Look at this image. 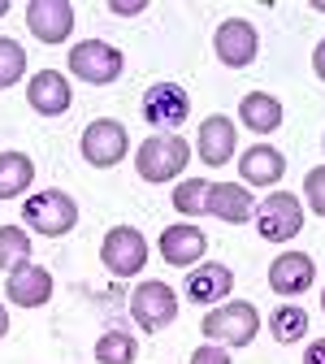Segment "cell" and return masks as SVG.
Segmentation results:
<instances>
[{"mask_svg": "<svg viewBox=\"0 0 325 364\" xmlns=\"http://www.w3.org/2000/svg\"><path fill=\"white\" fill-rule=\"evenodd\" d=\"M26 100H31V109H35L39 117H61V113L70 109V100H74V91H70V82L61 78V70H39V74H31V82H26Z\"/></svg>", "mask_w": 325, "mask_h": 364, "instance_id": "4fadbf2b", "label": "cell"}, {"mask_svg": "<svg viewBox=\"0 0 325 364\" xmlns=\"http://www.w3.org/2000/svg\"><path fill=\"white\" fill-rule=\"evenodd\" d=\"M235 148H239V134H235V122L225 113H213L208 122H200V156H204V165L235 161Z\"/></svg>", "mask_w": 325, "mask_h": 364, "instance_id": "ac0fdd59", "label": "cell"}, {"mask_svg": "<svg viewBox=\"0 0 325 364\" xmlns=\"http://www.w3.org/2000/svg\"><path fill=\"white\" fill-rule=\"evenodd\" d=\"M269 334H273L277 343H299V338L308 334V312H304L299 304H282V308L269 316Z\"/></svg>", "mask_w": 325, "mask_h": 364, "instance_id": "7402d4cb", "label": "cell"}, {"mask_svg": "<svg viewBox=\"0 0 325 364\" xmlns=\"http://www.w3.org/2000/svg\"><path fill=\"white\" fill-rule=\"evenodd\" d=\"M208 187L213 182H204V178H187V182H178L174 187V208L182 213V217H200V213H208Z\"/></svg>", "mask_w": 325, "mask_h": 364, "instance_id": "cb8c5ba5", "label": "cell"}, {"mask_svg": "<svg viewBox=\"0 0 325 364\" xmlns=\"http://www.w3.org/2000/svg\"><path fill=\"white\" fill-rule=\"evenodd\" d=\"M321 312H325V295H321Z\"/></svg>", "mask_w": 325, "mask_h": 364, "instance_id": "836d02e7", "label": "cell"}, {"mask_svg": "<svg viewBox=\"0 0 325 364\" xmlns=\"http://www.w3.org/2000/svg\"><path fill=\"white\" fill-rule=\"evenodd\" d=\"M9 14V0H0V18H5Z\"/></svg>", "mask_w": 325, "mask_h": 364, "instance_id": "d6a6232c", "label": "cell"}, {"mask_svg": "<svg viewBox=\"0 0 325 364\" xmlns=\"http://www.w3.org/2000/svg\"><path fill=\"white\" fill-rule=\"evenodd\" d=\"M9 334V312H5V304H0V338Z\"/></svg>", "mask_w": 325, "mask_h": 364, "instance_id": "1f68e13d", "label": "cell"}, {"mask_svg": "<svg viewBox=\"0 0 325 364\" xmlns=\"http://www.w3.org/2000/svg\"><path fill=\"white\" fill-rule=\"evenodd\" d=\"M109 9H113V14H122V18H130V14H144L148 5H144V0H113Z\"/></svg>", "mask_w": 325, "mask_h": 364, "instance_id": "f1b7e54d", "label": "cell"}, {"mask_svg": "<svg viewBox=\"0 0 325 364\" xmlns=\"http://www.w3.org/2000/svg\"><path fill=\"white\" fill-rule=\"evenodd\" d=\"M26 26L39 43H61L74 31V5L70 0H31L26 5Z\"/></svg>", "mask_w": 325, "mask_h": 364, "instance_id": "8fae6325", "label": "cell"}, {"mask_svg": "<svg viewBox=\"0 0 325 364\" xmlns=\"http://www.w3.org/2000/svg\"><path fill=\"white\" fill-rule=\"evenodd\" d=\"M230 291H235V273L230 264H200L187 273V295L196 304H221Z\"/></svg>", "mask_w": 325, "mask_h": 364, "instance_id": "d6986e66", "label": "cell"}, {"mask_svg": "<svg viewBox=\"0 0 325 364\" xmlns=\"http://www.w3.org/2000/svg\"><path fill=\"white\" fill-rule=\"evenodd\" d=\"M208 213L225 225H243L256 217V200L247 187H239V182H213L208 187Z\"/></svg>", "mask_w": 325, "mask_h": 364, "instance_id": "2e32d148", "label": "cell"}, {"mask_svg": "<svg viewBox=\"0 0 325 364\" xmlns=\"http://www.w3.org/2000/svg\"><path fill=\"white\" fill-rule=\"evenodd\" d=\"M316 278V260L304 256V252H282L273 264H269V287L277 295H304Z\"/></svg>", "mask_w": 325, "mask_h": 364, "instance_id": "5bb4252c", "label": "cell"}, {"mask_svg": "<svg viewBox=\"0 0 325 364\" xmlns=\"http://www.w3.org/2000/svg\"><path fill=\"white\" fill-rule=\"evenodd\" d=\"M5 295L18 304V308H43L53 299V273L43 264H18L9 269V282H5Z\"/></svg>", "mask_w": 325, "mask_h": 364, "instance_id": "7c38bea8", "label": "cell"}, {"mask_svg": "<svg viewBox=\"0 0 325 364\" xmlns=\"http://www.w3.org/2000/svg\"><path fill=\"white\" fill-rule=\"evenodd\" d=\"M260 330V312L247 304V299H230V304H217L204 321H200V334L213 338V343H225V347H247Z\"/></svg>", "mask_w": 325, "mask_h": 364, "instance_id": "7a4b0ae2", "label": "cell"}, {"mask_svg": "<svg viewBox=\"0 0 325 364\" xmlns=\"http://www.w3.org/2000/svg\"><path fill=\"white\" fill-rule=\"evenodd\" d=\"M191 364H230V351L225 347H196Z\"/></svg>", "mask_w": 325, "mask_h": 364, "instance_id": "83f0119b", "label": "cell"}, {"mask_svg": "<svg viewBox=\"0 0 325 364\" xmlns=\"http://www.w3.org/2000/svg\"><path fill=\"white\" fill-rule=\"evenodd\" d=\"M22 74H26V53H22V43L0 39V91L14 87Z\"/></svg>", "mask_w": 325, "mask_h": 364, "instance_id": "484cf974", "label": "cell"}, {"mask_svg": "<svg viewBox=\"0 0 325 364\" xmlns=\"http://www.w3.org/2000/svg\"><path fill=\"white\" fill-rule=\"evenodd\" d=\"M239 122H247L256 134H269V130L282 126V105H277L269 91H247L239 100Z\"/></svg>", "mask_w": 325, "mask_h": 364, "instance_id": "ffe728a7", "label": "cell"}, {"mask_svg": "<svg viewBox=\"0 0 325 364\" xmlns=\"http://www.w3.org/2000/svg\"><path fill=\"white\" fill-rule=\"evenodd\" d=\"M139 109H144V122L161 126V134H174L191 117V96L178 82H152L144 91V100H139Z\"/></svg>", "mask_w": 325, "mask_h": 364, "instance_id": "8992f818", "label": "cell"}, {"mask_svg": "<svg viewBox=\"0 0 325 364\" xmlns=\"http://www.w3.org/2000/svg\"><path fill=\"white\" fill-rule=\"evenodd\" d=\"M31 260V239L22 225H0V269H18Z\"/></svg>", "mask_w": 325, "mask_h": 364, "instance_id": "d4e9b609", "label": "cell"}, {"mask_svg": "<svg viewBox=\"0 0 325 364\" xmlns=\"http://www.w3.org/2000/svg\"><path fill=\"white\" fill-rule=\"evenodd\" d=\"M304 364H325V338H316V343L304 351Z\"/></svg>", "mask_w": 325, "mask_h": 364, "instance_id": "f546056e", "label": "cell"}, {"mask_svg": "<svg viewBox=\"0 0 325 364\" xmlns=\"http://www.w3.org/2000/svg\"><path fill=\"white\" fill-rule=\"evenodd\" d=\"M35 161L26 152H0V200H14L31 187Z\"/></svg>", "mask_w": 325, "mask_h": 364, "instance_id": "44dd1931", "label": "cell"}, {"mask_svg": "<svg viewBox=\"0 0 325 364\" xmlns=\"http://www.w3.org/2000/svg\"><path fill=\"white\" fill-rule=\"evenodd\" d=\"M100 260L113 278H130V273H139L148 264V239L139 235L134 225H113L100 243Z\"/></svg>", "mask_w": 325, "mask_h": 364, "instance_id": "52a82bcc", "label": "cell"}, {"mask_svg": "<svg viewBox=\"0 0 325 364\" xmlns=\"http://www.w3.org/2000/svg\"><path fill=\"white\" fill-rule=\"evenodd\" d=\"M256 230L269 243H287L304 230V204L291 191H273L265 204H256Z\"/></svg>", "mask_w": 325, "mask_h": 364, "instance_id": "5b68a950", "label": "cell"}, {"mask_svg": "<svg viewBox=\"0 0 325 364\" xmlns=\"http://www.w3.org/2000/svg\"><path fill=\"white\" fill-rule=\"evenodd\" d=\"M126 148H130V134L113 117H100V122H91L82 130V156H87V165H96V169H113L126 156Z\"/></svg>", "mask_w": 325, "mask_h": 364, "instance_id": "ba28073f", "label": "cell"}, {"mask_svg": "<svg viewBox=\"0 0 325 364\" xmlns=\"http://www.w3.org/2000/svg\"><path fill=\"white\" fill-rule=\"evenodd\" d=\"M130 316L139 321V330H165L174 316H178V295H174V287H165V282H144L134 295H130Z\"/></svg>", "mask_w": 325, "mask_h": 364, "instance_id": "9c48e42d", "label": "cell"}, {"mask_svg": "<svg viewBox=\"0 0 325 364\" xmlns=\"http://www.w3.org/2000/svg\"><path fill=\"white\" fill-rule=\"evenodd\" d=\"M304 200H308V208L316 217H325V165H316V169L304 173Z\"/></svg>", "mask_w": 325, "mask_h": 364, "instance_id": "4316f807", "label": "cell"}, {"mask_svg": "<svg viewBox=\"0 0 325 364\" xmlns=\"http://www.w3.org/2000/svg\"><path fill=\"white\" fill-rule=\"evenodd\" d=\"M22 221L43 239H61L78 225V204L65 191H35L22 208Z\"/></svg>", "mask_w": 325, "mask_h": 364, "instance_id": "3957f363", "label": "cell"}, {"mask_svg": "<svg viewBox=\"0 0 325 364\" xmlns=\"http://www.w3.org/2000/svg\"><path fill=\"white\" fill-rule=\"evenodd\" d=\"M287 173V156L269 148V144H256L239 156V178L247 182V187H277Z\"/></svg>", "mask_w": 325, "mask_h": 364, "instance_id": "e0dca14e", "label": "cell"}, {"mask_svg": "<svg viewBox=\"0 0 325 364\" xmlns=\"http://www.w3.org/2000/svg\"><path fill=\"white\" fill-rule=\"evenodd\" d=\"M191 161V144L178 139V134H152V139L139 144V156H134V169L144 182H174Z\"/></svg>", "mask_w": 325, "mask_h": 364, "instance_id": "6da1fadb", "label": "cell"}, {"mask_svg": "<svg viewBox=\"0 0 325 364\" xmlns=\"http://www.w3.org/2000/svg\"><path fill=\"white\" fill-rule=\"evenodd\" d=\"M134 355H139V343L126 330H109L96 343V364H134Z\"/></svg>", "mask_w": 325, "mask_h": 364, "instance_id": "603a6c76", "label": "cell"}, {"mask_svg": "<svg viewBox=\"0 0 325 364\" xmlns=\"http://www.w3.org/2000/svg\"><path fill=\"white\" fill-rule=\"evenodd\" d=\"M208 252V239L200 225H165L161 230V256L165 264H178V269H191L196 260H204Z\"/></svg>", "mask_w": 325, "mask_h": 364, "instance_id": "9a60e30c", "label": "cell"}, {"mask_svg": "<svg viewBox=\"0 0 325 364\" xmlns=\"http://www.w3.org/2000/svg\"><path fill=\"white\" fill-rule=\"evenodd\" d=\"M122 70H126V57L113 48V43H105V39H82V43L70 48V74L82 78V82H91V87L117 82Z\"/></svg>", "mask_w": 325, "mask_h": 364, "instance_id": "277c9868", "label": "cell"}, {"mask_svg": "<svg viewBox=\"0 0 325 364\" xmlns=\"http://www.w3.org/2000/svg\"><path fill=\"white\" fill-rule=\"evenodd\" d=\"M312 70H316V78L325 82V39L316 43V53H312Z\"/></svg>", "mask_w": 325, "mask_h": 364, "instance_id": "4dcf8cb0", "label": "cell"}, {"mask_svg": "<svg viewBox=\"0 0 325 364\" xmlns=\"http://www.w3.org/2000/svg\"><path fill=\"white\" fill-rule=\"evenodd\" d=\"M213 48H217V61L230 65V70H243L256 61L260 53V39H256V26L243 22V18H225L213 35Z\"/></svg>", "mask_w": 325, "mask_h": 364, "instance_id": "30bf717a", "label": "cell"}]
</instances>
